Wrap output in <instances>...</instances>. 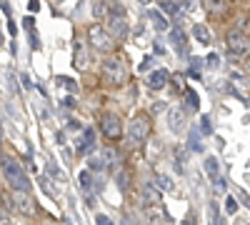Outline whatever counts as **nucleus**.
<instances>
[{
    "label": "nucleus",
    "mask_w": 250,
    "mask_h": 225,
    "mask_svg": "<svg viewBox=\"0 0 250 225\" xmlns=\"http://www.w3.org/2000/svg\"><path fill=\"white\" fill-rule=\"evenodd\" d=\"M8 203L20 213V215H25V218H35L38 215V205H35V200L28 195V193H13L10 198H8Z\"/></svg>",
    "instance_id": "0eeeda50"
},
{
    "label": "nucleus",
    "mask_w": 250,
    "mask_h": 225,
    "mask_svg": "<svg viewBox=\"0 0 250 225\" xmlns=\"http://www.w3.org/2000/svg\"><path fill=\"white\" fill-rule=\"evenodd\" d=\"M0 168H3V175L8 180V185L18 193H28L30 190V180L25 175V170L20 168V160L10 158V155H3V160H0Z\"/></svg>",
    "instance_id": "f257e3e1"
},
{
    "label": "nucleus",
    "mask_w": 250,
    "mask_h": 225,
    "mask_svg": "<svg viewBox=\"0 0 250 225\" xmlns=\"http://www.w3.org/2000/svg\"><path fill=\"white\" fill-rule=\"evenodd\" d=\"M0 143H3V130H0Z\"/></svg>",
    "instance_id": "a18cd8bd"
},
{
    "label": "nucleus",
    "mask_w": 250,
    "mask_h": 225,
    "mask_svg": "<svg viewBox=\"0 0 250 225\" xmlns=\"http://www.w3.org/2000/svg\"><path fill=\"white\" fill-rule=\"evenodd\" d=\"M153 50H155V53H158V55H165V48H163V45H160V43H155V45H153Z\"/></svg>",
    "instance_id": "58836bf2"
},
{
    "label": "nucleus",
    "mask_w": 250,
    "mask_h": 225,
    "mask_svg": "<svg viewBox=\"0 0 250 225\" xmlns=\"http://www.w3.org/2000/svg\"><path fill=\"white\" fill-rule=\"evenodd\" d=\"M40 8V3H38V0H30V10H38Z\"/></svg>",
    "instance_id": "79ce46f5"
},
{
    "label": "nucleus",
    "mask_w": 250,
    "mask_h": 225,
    "mask_svg": "<svg viewBox=\"0 0 250 225\" xmlns=\"http://www.w3.org/2000/svg\"><path fill=\"white\" fill-rule=\"evenodd\" d=\"M148 18H150V23H153V28L155 30H170V20H168V15H165L163 10H148Z\"/></svg>",
    "instance_id": "ddd939ff"
},
{
    "label": "nucleus",
    "mask_w": 250,
    "mask_h": 225,
    "mask_svg": "<svg viewBox=\"0 0 250 225\" xmlns=\"http://www.w3.org/2000/svg\"><path fill=\"white\" fill-rule=\"evenodd\" d=\"M190 150H193V153H200V150H203V143L198 140V135H195V133L190 135Z\"/></svg>",
    "instance_id": "7c9ffc66"
},
{
    "label": "nucleus",
    "mask_w": 250,
    "mask_h": 225,
    "mask_svg": "<svg viewBox=\"0 0 250 225\" xmlns=\"http://www.w3.org/2000/svg\"><path fill=\"white\" fill-rule=\"evenodd\" d=\"M5 43V38H3V33H0V45H3Z\"/></svg>",
    "instance_id": "37998d69"
},
{
    "label": "nucleus",
    "mask_w": 250,
    "mask_h": 225,
    "mask_svg": "<svg viewBox=\"0 0 250 225\" xmlns=\"http://www.w3.org/2000/svg\"><path fill=\"white\" fill-rule=\"evenodd\" d=\"M115 183H118V188H120V190H128V185H130V175L125 173V170H120V173L115 175Z\"/></svg>",
    "instance_id": "a878e982"
},
{
    "label": "nucleus",
    "mask_w": 250,
    "mask_h": 225,
    "mask_svg": "<svg viewBox=\"0 0 250 225\" xmlns=\"http://www.w3.org/2000/svg\"><path fill=\"white\" fill-rule=\"evenodd\" d=\"M225 210L233 215V213L238 210V200H235V198H228V200H225Z\"/></svg>",
    "instance_id": "2f4dec72"
},
{
    "label": "nucleus",
    "mask_w": 250,
    "mask_h": 225,
    "mask_svg": "<svg viewBox=\"0 0 250 225\" xmlns=\"http://www.w3.org/2000/svg\"><path fill=\"white\" fill-rule=\"evenodd\" d=\"M155 188L163 190V193H173L175 190V183L168 175H155Z\"/></svg>",
    "instance_id": "412c9836"
},
{
    "label": "nucleus",
    "mask_w": 250,
    "mask_h": 225,
    "mask_svg": "<svg viewBox=\"0 0 250 225\" xmlns=\"http://www.w3.org/2000/svg\"><path fill=\"white\" fill-rule=\"evenodd\" d=\"M143 195H145V205H160V200H163V190L155 188V183H148L143 188Z\"/></svg>",
    "instance_id": "4468645a"
},
{
    "label": "nucleus",
    "mask_w": 250,
    "mask_h": 225,
    "mask_svg": "<svg viewBox=\"0 0 250 225\" xmlns=\"http://www.w3.org/2000/svg\"><path fill=\"white\" fill-rule=\"evenodd\" d=\"M93 148H95V130L85 128V130H83V138H80V145H78V155L85 158V155L93 153Z\"/></svg>",
    "instance_id": "9d476101"
},
{
    "label": "nucleus",
    "mask_w": 250,
    "mask_h": 225,
    "mask_svg": "<svg viewBox=\"0 0 250 225\" xmlns=\"http://www.w3.org/2000/svg\"><path fill=\"white\" fill-rule=\"evenodd\" d=\"M183 225H195V218H193V215H190V218H185V220H183Z\"/></svg>",
    "instance_id": "a19ab883"
},
{
    "label": "nucleus",
    "mask_w": 250,
    "mask_h": 225,
    "mask_svg": "<svg viewBox=\"0 0 250 225\" xmlns=\"http://www.w3.org/2000/svg\"><path fill=\"white\" fill-rule=\"evenodd\" d=\"M200 128H203V135H210L213 133V125H210V120H208L205 115H200Z\"/></svg>",
    "instance_id": "c756f323"
},
{
    "label": "nucleus",
    "mask_w": 250,
    "mask_h": 225,
    "mask_svg": "<svg viewBox=\"0 0 250 225\" xmlns=\"http://www.w3.org/2000/svg\"><path fill=\"white\" fill-rule=\"evenodd\" d=\"M58 85L68 88V90H75V88H78V85H75V80H70V78H65V75H60V78H58Z\"/></svg>",
    "instance_id": "bb28decb"
},
{
    "label": "nucleus",
    "mask_w": 250,
    "mask_h": 225,
    "mask_svg": "<svg viewBox=\"0 0 250 225\" xmlns=\"http://www.w3.org/2000/svg\"><path fill=\"white\" fill-rule=\"evenodd\" d=\"M0 225H8V223H0Z\"/></svg>",
    "instance_id": "de8ad7c7"
},
{
    "label": "nucleus",
    "mask_w": 250,
    "mask_h": 225,
    "mask_svg": "<svg viewBox=\"0 0 250 225\" xmlns=\"http://www.w3.org/2000/svg\"><path fill=\"white\" fill-rule=\"evenodd\" d=\"M228 43V50H230L235 58H248L250 55V38L243 33V30H230L225 38Z\"/></svg>",
    "instance_id": "423d86ee"
},
{
    "label": "nucleus",
    "mask_w": 250,
    "mask_h": 225,
    "mask_svg": "<svg viewBox=\"0 0 250 225\" xmlns=\"http://www.w3.org/2000/svg\"><path fill=\"white\" fill-rule=\"evenodd\" d=\"M100 70H103V78H105L108 85H123L125 80H128V68H125V63L118 55H108L103 60Z\"/></svg>",
    "instance_id": "7ed1b4c3"
},
{
    "label": "nucleus",
    "mask_w": 250,
    "mask_h": 225,
    "mask_svg": "<svg viewBox=\"0 0 250 225\" xmlns=\"http://www.w3.org/2000/svg\"><path fill=\"white\" fill-rule=\"evenodd\" d=\"M48 173H50V178H55V180H62V173L58 170V165L53 160H48Z\"/></svg>",
    "instance_id": "c85d7f7f"
},
{
    "label": "nucleus",
    "mask_w": 250,
    "mask_h": 225,
    "mask_svg": "<svg viewBox=\"0 0 250 225\" xmlns=\"http://www.w3.org/2000/svg\"><path fill=\"white\" fill-rule=\"evenodd\" d=\"M78 183H80V188H83V190H98V188L103 190V180H100V178H93L90 170H80Z\"/></svg>",
    "instance_id": "9b49d317"
},
{
    "label": "nucleus",
    "mask_w": 250,
    "mask_h": 225,
    "mask_svg": "<svg viewBox=\"0 0 250 225\" xmlns=\"http://www.w3.org/2000/svg\"><path fill=\"white\" fill-rule=\"evenodd\" d=\"M62 105H65V108H73L75 100H73V98H65V100H62Z\"/></svg>",
    "instance_id": "ea45409f"
},
{
    "label": "nucleus",
    "mask_w": 250,
    "mask_h": 225,
    "mask_svg": "<svg viewBox=\"0 0 250 225\" xmlns=\"http://www.w3.org/2000/svg\"><path fill=\"white\" fill-rule=\"evenodd\" d=\"M150 68H153V58H145L143 63H140V73H148Z\"/></svg>",
    "instance_id": "f704fd0d"
},
{
    "label": "nucleus",
    "mask_w": 250,
    "mask_h": 225,
    "mask_svg": "<svg viewBox=\"0 0 250 225\" xmlns=\"http://www.w3.org/2000/svg\"><path fill=\"white\" fill-rule=\"evenodd\" d=\"M23 28H25V30H33V18H25V20H23Z\"/></svg>",
    "instance_id": "4c0bfd02"
},
{
    "label": "nucleus",
    "mask_w": 250,
    "mask_h": 225,
    "mask_svg": "<svg viewBox=\"0 0 250 225\" xmlns=\"http://www.w3.org/2000/svg\"><path fill=\"white\" fill-rule=\"evenodd\" d=\"M188 103H190V108H198V95L193 90H188Z\"/></svg>",
    "instance_id": "c9c22d12"
},
{
    "label": "nucleus",
    "mask_w": 250,
    "mask_h": 225,
    "mask_svg": "<svg viewBox=\"0 0 250 225\" xmlns=\"http://www.w3.org/2000/svg\"><path fill=\"white\" fill-rule=\"evenodd\" d=\"M203 5L208 13H213V15H220L225 10V0H203Z\"/></svg>",
    "instance_id": "5701e85b"
},
{
    "label": "nucleus",
    "mask_w": 250,
    "mask_h": 225,
    "mask_svg": "<svg viewBox=\"0 0 250 225\" xmlns=\"http://www.w3.org/2000/svg\"><path fill=\"white\" fill-rule=\"evenodd\" d=\"M110 15V3L108 0H93V18H105Z\"/></svg>",
    "instance_id": "f3484780"
},
{
    "label": "nucleus",
    "mask_w": 250,
    "mask_h": 225,
    "mask_svg": "<svg viewBox=\"0 0 250 225\" xmlns=\"http://www.w3.org/2000/svg\"><path fill=\"white\" fill-rule=\"evenodd\" d=\"M213 188H215L218 193H225V188H228V183H225V178H223V175L213 178Z\"/></svg>",
    "instance_id": "cd10ccee"
},
{
    "label": "nucleus",
    "mask_w": 250,
    "mask_h": 225,
    "mask_svg": "<svg viewBox=\"0 0 250 225\" xmlns=\"http://www.w3.org/2000/svg\"><path fill=\"white\" fill-rule=\"evenodd\" d=\"M248 70H250V58H248Z\"/></svg>",
    "instance_id": "49530a36"
},
{
    "label": "nucleus",
    "mask_w": 250,
    "mask_h": 225,
    "mask_svg": "<svg viewBox=\"0 0 250 225\" xmlns=\"http://www.w3.org/2000/svg\"><path fill=\"white\" fill-rule=\"evenodd\" d=\"M73 65L75 68H85L88 65V53H85V45H83L80 40L75 43V60H73Z\"/></svg>",
    "instance_id": "a211bd4d"
},
{
    "label": "nucleus",
    "mask_w": 250,
    "mask_h": 225,
    "mask_svg": "<svg viewBox=\"0 0 250 225\" xmlns=\"http://www.w3.org/2000/svg\"><path fill=\"white\" fill-rule=\"evenodd\" d=\"M55 143L58 145H65V133H55Z\"/></svg>",
    "instance_id": "e433bc0d"
},
{
    "label": "nucleus",
    "mask_w": 250,
    "mask_h": 225,
    "mask_svg": "<svg viewBox=\"0 0 250 225\" xmlns=\"http://www.w3.org/2000/svg\"><path fill=\"white\" fill-rule=\"evenodd\" d=\"M145 83H148V88H150V90H160V88H165V85L170 83V73L165 70V68H158V70L148 73Z\"/></svg>",
    "instance_id": "1a4fd4ad"
},
{
    "label": "nucleus",
    "mask_w": 250,
    "mask_h": 225,
    "mask_svg": "<svg viewBox=\"0 0 250 225\" xmlns=\"http://www.w3.org/2000/svg\"><path fill=\"white\" fill-rule=\"evenodd\" d=\"M193 38L198 40L200 45H210V43H213V38H210V30H208V28H205L203 23H195V25H193Z\"/></svg>",
    "instance_id": "2eb2a0df"
},
{
    "label": "nucleus",
    "mask_w": 250,
    "mask_h": 225,
    "mask_svg": "<svg viewBox=\"0 0 250 225\" xmlns=\"http://www.w3.org/2000/svg\"><path fill=\"white\" fill-rule=\"evenodd\" d=\"M218 65H220V58L215 53H210L208 55V68H218Z\"/></svg>",
    "instance_id": "72a5a7b5"
},
{
    "label": "nucleus",
    "mask_w": 250,
    "mask_h": 225,
    "mask_svg": "<svg viewBox=\"0 0 250 225\" xmlns=\"http://www.w3.org/2000/svg\"><path fill=\"white\" fill-rule=\"evenodd\" d=\"M200 70H203V60L200 58H190V78L200 80Z\"/></svg>",
    "instance_id": "393cba45"
},
{
    "label": "nucleus",
    "mask_w": 250,
    "mask_h": 225,
    "mask_svg": "<svg viewBox=\"0 0 250 225\" xmlns=\"http://www.w3.org/2000/svg\"><path fill=\"white\" fill-rule=\"evenodd\" d=\"M88 40H90V45L98 53H113V48H115V38L110 35V30H105L103 25H90Z\"/></svg>",
    "instance_id": "20e7f679"
},
{
    "label": "nucleus",
    "mask_w": 250,
    "mask_h": 225,
    "mask_svg": "<svg viewBox=\"0 0 250 225\" xmlns=\"http://www.w3.org/2000/svg\"><path fill=\"white\" fill-rule=\"evenodd\" d=\"M168 128H170L173 133H180V130L185 128V110H183V108H173V110H170V115H168Z\"/></svg>",
    "instance_id": "f8f14e48"
},
{
    "label": "nucleus",
    "mask_w": 250,
    "mask_h": 225,
    "mask_svg": "<svg viewBox=\"0 0 250 225\" xmlns=\"http://www.w3.org/2000/svg\"><path fill=\"white\" fill-rule=\"evenodd\" d=\"M138 3H143V5H145V3H148V0H138Z\"/></svg>",
    "instance_id": "c03bdc74"
},
{
    "label": "nucleus",
    "mask_w": 250,
    "mask_h": 225,
    "mask_svg": "<svg viewBox=\"0 0 250 225\" xmlns=\"http://www.w3.org/2000/svg\"><path fill=\"white\" fill-rule=\"evenodd\" d=\"M203 165H205V173L210 175V180L220 175V165H218V158H213V155H210V158H205V163H203Z\"/></svg>",
    "instance_id": "4be33fe9"
},
{
    "label": "nucleus",
    "mask_w": 250,
    "mask_h": 225,
    "mask_svg": "<svg viewBox=\"0 0 250 225\" xmlns=\"http://www.w3.org/2000/svg\"><path fill=\"white\" fill-rule=\"evenodd\" d=\"M88 170L90 173H103V170H108V168H105V163H103L100 155H93V158H88Z\"/></svg>",
    "instance_id": "b1692460"
},
{
    "label": "nucleus",
    "mask_w": 250,
    "mask_h": 225,
    "mask_svg": "<svg viewBox=\"0 0 250 225\" xmlns=\"http://www.w3.org/2000/svg\"><path fill=\"white\" fill-rule=\"evenodd\" d=\"M100 130H103V135L110 138V140H120V135H123V120H120V115H113V113L103 115Z\"/></svg>",
    "instance_id": "6e6552de"
},
{
    "label": "nucleus",
    "mask_w": 250,
    "mask_h": 225,
    "mask_svg": "<svg viewBox=\"0 0 250 225\" xmlns=\"http://www.w3.org/2000/svg\"><path fill=\"white\" fill-rule=\"evenodd\" d=\"M178 5H180V15H188V18L198 15V10H200L198 0H178Z\"/></svg>",
    "instance_id": "dca6fc26"
},
{
    "label": "nucleus",
    "mask_w": 250,
    "mask_h": 225,
    "mask_svg": "<svg viewBox=\"0 0 250 225\" xmlns=\"http://www.w3.org/2000/svg\"><path fill=\"white\" fill-rule=\"evenodd\" d=\"M108 28L113 38H123L128 33V20H125V8L120 3H110V15H108Z\"/></svg>",
    "instance_id": "39448f33"
},
{
    "label": "nucleus",
    "mask_w": 250,
    "mask_h": 225,
    "mask_svg": "<svg viewBox=\"0 0 250 225\" xmlns=\"http://www.w3.org/2000/svg\"><path fill=\"white\" fill-rule=\"evenodd\" d=\"M95 225H115V223H113V220H110L108 215H103V213H98V215H95Z\"/></svg>",
    "instance_id": "473e14b6"
},
{
    "label": "nucleus",
    "mask_w": 250,
    "mask_h": 225,
    "mask_svg": "<svg viewBox=\"0 0 250 225\" xmlns=\"http://www.w3.org/2000/svg\"><path fill=\"white\" fill-rule=\"evenodd\" d=\"M170 43L178 48V53H180V50H185V45H188V38H185L183 28H175V30L170 33Z\"/></svg>",
    "instance_id": "aec40b11"
},
{
    "label": "nucleus",
    "mask_w": 250,
    "mask_h": 225,
    "mask_svg": "<svg viewBox=\"0 0 250 225\" xmlns=\"http://www.w3.org/2000/svg\"><path fill=\"white\" fill-rule=\"evenodd\" d=\"M100 158H103V163H105V168H108V170H115V165H118V153H115L113 148L100 150Z\"/></svg>",
    "instance_id": "6ab92c4d"
},
{
    "label": "nucleus",
    "mask_w": 250,
    "mask_h": 225,
    "mask_svg": "<svg viewBox=\"0 0 250 225\" xmlns=\"http://www.w3.org/2000/svg\"><path fill=\"white\" fill-rule=\"evenodd\" d=\"M150 128H153V123L150 118L145 115V113H138L133 120H130V125H128V143L130 145H145L150 138Z\"/></svg>",
    "instance_id": "f03ea898"
}]
</instances>
